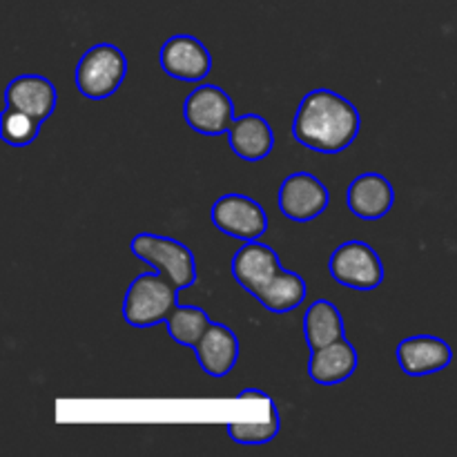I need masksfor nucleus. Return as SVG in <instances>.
<instances>
[{"instance_id": "1", "label": "nucleus", "mask_w": 457, "mask_h": 457, "mask_svg": "<svg viewBox=\"0 0 457 457\" xmlns=\"http://www.w3.org/2000/svg\"><path fill=\"white\" fill-rule=\"evenodd\" d=\"M360 129V110L346 96L324 87L308 92L293 119L295 141L321 154H339L348 150Z\"/></svg>"}, {"instance_id": "2", "label": "nucleus", "mask_w": 457, "mask_h": 457, "mask_svg": "<svg viewBox=\"0 0 457 457\" xmlns=\"http://www.w3.org/2000/svg\"><path fill=\"white\" fill-rule=\"evenodd\" d=\"M179 288L161 272H143L129 284L123 299V320L134 328H152L168 320L177 306Z\"/></svg>"}, {"instance_id": "3", "label": "nucleus", "mask_w": 457, "mask_h": 457, "mask_svg": "<svg viewBox=\"0 0 457 457\" xmlns=\"http://www.w3.org/2000/svg\"><path fill=\"white\" fill-rule=\"evenodd\" d=\"M129 250L134 257L168 277L179 290L192 288L196 284L195 253L181 241L154 232H138L129 241Z\"/></svg>"}, {"instance_id": "4", "label": "nucleus", "mask_w": 457, "mask_h": 457, "mask_svg": "<svg viewBox=\"0 0 457 457\" xmlns=\"http://www.w3.org/2000/svg\"><path fill=\"white\" fill-rule=\"evenodd\" d=\"M128 76V58L116 45L98 43L76 65V87L89 101L110 98Z\"/></svg>"}, {"instance_id": "5", "label": "nucleus", "mask_w": 457, "mask_h": 457, "mask_svg": "<svg viewBox=\"0 0 457 457\" xmlns=\"http://www.w3.org/2000/svg\"><path fill=\"white\" fill-rule=\"evenodd\" d=\"M328 272L339 286L351 290H375L384 284V263L375 248L364 241L337 245L328 259Z\"/></svg>"}, {"instance_id": "6", "label": "nucleus", "mask_w": 457, "mask_h": 457, "mask_svg": "<svg viewBox=\"0 0 457 457\" xmlns=\"http://www.w3.org/2000/svg\"><path fill=\"white\" fill-rule=\"evenodd\" d=\"M183 116L195 132L205 137L228 134L237 119L230 94L219 85H199L192 89L183 103Z\"/></svg>"}, {"instance_id": "7", "label": "nucleus", "mask_w": 457, "mask_h": 457, "mask_svg": "<svg viewBox=\"0 0 457 457\" xmlns=\"http://www.w3.org/2000/svg\"><path fill=\"white\" fill-rule=\"evenodd\" d=\"M214 228L239 241H259L268 230V214L259 201L245 195H223L210 208Z\"/></svg>"}, {"instance_id": "8", "label": "nucleus", "mask_w": 457, "mask_h": 457, "mask_svg": "<svg viewBox=\"0 0 457 457\" xmlns=\"http://www.w3.org/2000/svg\"><path fill=\"white\" fill-rule=\"evenodd\" d=\"M330 192L321 179L311 172H293L281 181L277 205L286 219L295 223H308L328 210Z\"/></svg>"}, {"instance_id": "9", "label": "nucleus", "mask_w": 457, "mask_h": 457, "mask_svg": "<svg viewBox=\"0 0 457 457\" xmlns=\"http://www.w3.org/2000/svg\"><path fill=\"white\" fill-rule=\"evenodd\" d=\"M161 70L177 80L201 83L212 70V56L204 40L190 34L170 36L159 52Z\"/></svg>"}, {"instance_id": "10", "label": "nucleus", "mask_w": 457, "mask_h": 457, "mask_svg": "<svg viewBox=\"0 0 457 457\" xmlns=\"http://www.w3.org/2000/svg\"><path fill=\"white\" fill-rule=\"evenodd\" d=\"M395 355L404 375L427 378V375L449 369L453 361V348L436 335H413L397 344Z\"/></svg>"}, {"instance_id": "11", "label": "nucleus", "mask_w": 457, "mask_h": 457, "mask_svg": "<svg viewBox=\"0 0 457 457\" xmlns=\"http://www.w3.org/2000/svg\"><path fill=\"white\" fill-rule=\"evenodd\" d=\"M346 205L357 219L378 221L395 205V190L384 174L364 172L348 183Z\"/></svg>"}, {"instance_id": "12", "label": "nucleus", "mask_w": 457, "mask_h": 457, "mask_svg": "<svg viewBox=\"0 0 457 457\" xmlns=\"http://www.w3.org/2000/svg\"><path fill=\"white\" fill-rule=\"evenodd\" d=\"M230 268L237 284L254 297L284 266L279 262V254L270 245L244 241V245L232 257Z\"/></svg>"}, {"instance_id": "13", "label": "nucleus", "mask_w": 457, "mask_h": 457, "mask_svg": "<svg viewBox=\"0 0 457 457\" xmlns=\"http://www.w3.org/2000/svg\"><path fill=\"white\" fill-rule=\"evenodd\" d=\"M239 353L241 346L237 333L230 326L219 324V321L210 324V328L205 330V335L195 348L196 361L204 369V373L214 379L226 378L228 373H232V369L239 361Z\"/></svg>"}, {"instance_id": "14", "label": "nucleus", "mask_w": 457, "mask_h": 457, "mask_svg": "<svg viewBox=\"0 0 457 457\" xmlns=\"http://www.w3.org/2000/svg\"><path fill=\"white\" fill-rule=\"evenodd\" d=\"M7 105L13 110H21L25 114L34 116L40 123L49 119L56 110L58 92L49 79L40 74H22L16 76L7 85Z\"/></svg>"}, {"instance_id": "15", "label": "nucleus", "mask_w": 457, "mask_h": 457, "mask_svg": "<svg viewBox=\"0 0 457 457\" xmlns=\"http://www.w3.org/2000/svg\"><path fill=\"white\" fill-rule=\"evenodd\" d=\"M360 357H357L355 346L342 337L339 342L321 346L312 351L311 361H308V378L321 386H335L351 378L357 370Z\"/></svg>"}, {"instance_id": "16", "label": "nucleus", "mask_w": 457, "mask_h": 457, "mask_svg": "<svg viewBox=\"0 0 457 457\" xmlns=\"http://www.w3.org/2000/svg\"><path fill=\"white\" fill-rule=\"evenodd\" d=\"M228 143L239 159L257 163L266 159L275 147V132L263 116L250 112V114L237 116L235 123L228 129Z\"/></svg>"}, {"instance_id": "17", "label": "nucleus", "mask_w": 457, "mask_h": 457, "mask_svg": "<svg viewBox=\"0 0 457 457\" xmlns=\"http://www.w3.org/2000/svg\"><path fill=\"white\" fill-rule=\"evenodd\" d=\"M346 326H344V317L339 308L328 299H317L306 308L303 315V335H306V344L311 351H317L321 346L339 342L346 337Z\"/></svg>"}, {"instance_id": "18", "label": "nucleus", "mask_w": 457, "mask_h": 457, "mask_svg": "<svg viewBox=\"0 0 457 457\" xmlns=\"http://www.w3.org/2000/svg\"><path fill=\"white\" fill-rule=\"evenodd\" d=\"M306 295L308 286L306 281H303V277L297 275V272L281 268V270L277 272L257 295H254V299H257L266 311L277 312V315H286V312L302 306Z\"/></svg>"}, {"instance_id": "19", "label": "nucleus", "mask_w": 457, "mask_h": 457, "mask_svg": "<svg viewBox=\"0 0 457 457\" xmlns=\"http://www.w3.org/2000/svg\"><path fill=\"white\" fill-rule=\"evenodd\" d=\"M210 324H212V320H210L208 312L199 306H190V303H177L165 320L170 337L181 346L190 348V351H195Z\"/></svg>"}, {"instance_id": "20", "label": "nucleus", "mask_w": 457, "mask_h": 457, "mask_svg": "<svg viewBox=\"0 0 457 457\" xmlns=\"http://www.w3.org/2000/svg\"><path fill=\"white\" fill-rule=\"evenodd\" d=\"M281 431V415L277 411V406L270 402V418L263 420V422H232L226 427V433L230 436L232 442L237 445H268V442L275 440Z\"/></svg>"}, {"instance_id": "21", "label": "nucleus", "mask_w": 457, "mask_h": 457, "mask_svg": "<svg viewBox=\"0 0 457 457\" xmlns=\"http://www.w3.org/2000/svg\"><path fill=\"white\" fill-rule=\"evenodd\" d=\"M40 120L34 116L25 114L13 107H4L3 120H0V134L3 141L12 147H27L36 141L40 132Z\"/></svg>"}, {"instance_id": "22", "label": "nucleus", "mask_w": 457, "mask_h": 457, "mask_svg": "<svg viewBox=\"0 0 457 457\" xmlns=\"http://www.w3.org/2000/svg\"><path fill=\"white\" fill-rule=\"evenodd\" d=\"M248 397H259V400H270V395L263 391H257V388H248V391L239 393V400H248Z\"/></svg>"}]
</instances>
